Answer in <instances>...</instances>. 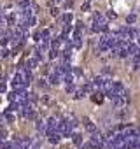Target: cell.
I'll return each instance as SVG.
<instances>
[{
  "mask_svg": "<svg viewBox=\"0 0 140 149\" xmlns=\"http://www.w3.org/2000/svg\"><path fill=\"white\" fill-rule=\"evenodd\" d=\"M93 21H95V26H93L95 32H103V30H107V18L103 14L95 12L93 14Z\"/></svg>",
  "mask_w": 140,
  "mask_h": 149,
  "instance_id": "obj_1",
  "label": "cell"
},
{
  "mask_svg": "<svg viewBox=\"0 0 140 149\" xmlns=\"http://www.w3.org/2000/svg\"><path fill=\"white\" fill-rule=\"evenodd\" d=\"M61 21H63V23H67V25H68V23H70V21H72V14H63V18H61Z\"/></svg>",
  "mask_w": 140,
  "mask_h": 149,
  "instance_id": "obj_2",
  "label": "cell"
},
{
  "mask_svg": "<svg viewBox=\"0 0 140 149\" xmlns=\"http://www.w3.org/2000/svg\"><path fill=\"white\" fill-rule=\"evenodd\" d=\"M135 19H137V16H135V14H130V16L126 18V21H128V23H135Z\"/></svg>",
  "mask_w": 140,
  "mask_h": 149,
  "instance_id": "obj_3",
  "label": "cell"
},
{
  "mask_svg": "<svg viewBox=\"0 0 140 149\" xmlns=\"http://www.w3.org/2000/svg\"><path fill=\"white\" fill-rule=\"evenodd\" d=\"M107 18H111V19H114V18H116V12H114V11H109V12H107Z\"/></svg>",
  "mask_w": 140,
  "mask_h": 149,
  "instance_id": "obj_4",
  "label": "cell"
},
{
  "mask_svg": "<svg viewBox=\"0 0 140 149\" xmlns=\"http://www.w3.org/2000/svg\"><path fill=\"white\" fill-rule=\"evenodd\" d=\"M82 11H89V2H84L82 4Z\"/></svg>",
  "mask_w": 140,
  "mask_h": 149,
  "instance_id": "obj_5",
  "label": "cell"
},
{
  "mask_svg": "<svg viewBox=\"0 0 140 149\" xmlns=\"http://www.w3.org/2000/svg\"><path fill=\"white\" fill-rule=\"evenodd\" d=\"M51 14H53V16H58V14H60V11H58L56 7H53V9H51Z\"/></svg>",
  "mask_w": 140,
  "mask_h": 149,
  "instance_id": "obj_6",
  "label": "cell"
},
{
  "mask_svg": "<svg viewBox=\"0 0 140 149\" xmlns=\"http://www.w3.org/2000/svg\"><path fill=\"white\" fill-rule=\"evenodd\" d=\"M93 100H95V102H98V104H100V102H102V96H100V95H95V96H93Z\"/></svg>",
  "mask_w": 140,
  "mask_h": 149,
  "instance_id": "obj_7",
  "label": "cell"
},
{
  "mask_svg": "<svg viewBox=\"0 0 140 149\" xmlns=\"http://www.w3.org/2000/svg\"><path fill=\"white\" fill-rule=\"evenodd\" d=\"M56 2H61V0H56Z\"/></svg>",
  "mask_w": 140,
  "mask_h": 149,
  "instance_id": "obj_8",
  "label": "cell"
}]
</instances>
